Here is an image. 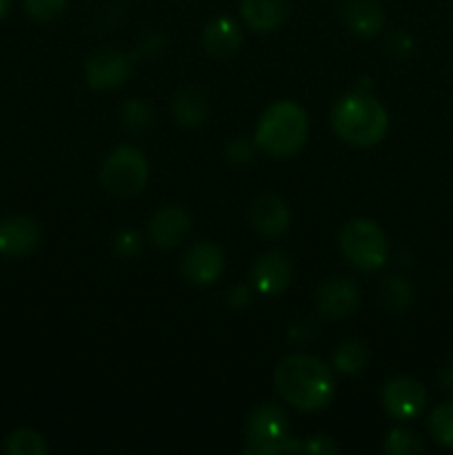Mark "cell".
<instances>
[{
  "mask_svg": "<svg viewBox=\"0 0 453 455\" xmlns=\"http://www.w3.org/2000/svg\"><path fill=\"white\" fill-rule=\"evenodd\" d=\"M9 9H12V0H0V20L7 16Z\"/></svg>",
  "mask_w": 453,
  "mask_h": 455,
  "instance_id": "4dcf8cb0",
  "label": "cell"
},
{
  "mask_svg": "<svg viewBox=\"0 0 453 455\" xmlns=\"http://www.w3.org/2000/svg\"><path fill=\"white\" fill-rule=\"evenodd\" d=\"M226 302H229L234 309H240V307L249 305V289L244 287V284H238V287H234L229 291V296H226Z\"/></svg>",
  "mask_w": 453,
  "mask_h": 455,
  "instance_id": "f1b7e54d",
  "label": "cell"
},
{
  "mask_svg": "<svg viewBox=\"0 0 453 455\" xmlns=\"http://www.w3.org/2000/svg\"><path fill=\"white\" fill-rule=\"evenodd\" d=\"M429 431L435 438V443L453 449V400L442 403L431 411Z\"/></svg>",
  "mask_w": 453,
  "mask_h": 455,
  "instance_id": "7402d4cb",
  "label": "cell"
},
{
  "mask_svg": "<svg viewBox=\"0 0 453 455\" xmlns=\"http://www.w3.org/2000/svg\"><path fill=\"white\" fill-rule=\"evenodd\" d=\"M425 449L420 435L409 429H393L385 440V451L391 455H413Z\"/></svg>",
  "mask_w": 453,
  "mask_h": 455,
  "instance_id": "603a6c76",
  "label": "cell"
},
{
  "mask_svg": "<svg viewBox=\"0 0 453 455\" xmlns=\"http://www.w3.org/2000/svg\"><path fill=\"white\" fill-rule=\"evenodd\" d=\"M40 243V229L31 218L12 216L0 220V253L20 258L34 251Z\"/></svg>",
  "mask_w": 453,
  "mask_h": 455,
  "instance_id": "7c38bea8",
  "label": "cell"
},
{
  "mask_svg": "<svg viewBox=\"0 0 453 455\" xmlns=\"http://www.w3.org/2000/svg\"><path fill=\"white\" fill-rule=\"evenodd\" d=\"M342 18L354 34L371 38L385 27V12L378 0H345Z\"/></svg>",
  "mask_w": 453,
  "mask_h": 455,
  "instance_id": "2e32d148",
  "label": "cell"
},
{
  "mask_svg": "<svg viewBox=\"0 0 453 455\" xmlns=\"http://www.w3.org/2000/svg\"><path fill=\"white\" fill-rule=\"evenodd\" d=\"M253 151H256L253 142L244 140V138H235V140L226 147V156H229L231 163H235V164L249 163V160L253 158Z\"/></svg>",
  "mask_w": 453,
  "mask_h": 455,
  "instance_id": "4316f807",
  "label": "cell"
},
{
  "mask_svg": "<svg viewBox=\"0 0 453 455\" xmlns=\"http://www.w3.org/2000/svg\"><path fill=\"white\" fill-rule=\"evenodd\" d=\"M382 404L395 420H413L426 407V389L420 380L398 376L382 389Z\"/></svg>",
  "mask_w": 453,
  "mask_h": 455,
  "instance_id": "52a82bcc",
  "label": "cell"
},
{
  "mask_svg": "<svg viewBox=\"0 0 453 455\" xmlns=\"http://www.w3.org/2000/svg\"><path fill=\"white\" fill-rule=\"evenodd\" d=\"M67 7V0H25V12L36 20H52L60 16Z\"/></svg>",
  "mask_w": 453,
  "mask_h": 455,
  "instance_id": "cb8c5ba5",
  "label": "cell"
},
{
  "mask_svg": "<svg viewBox=\"0 0 453 455\" xmlns=\"http://www.w3.org/2000/svg\"><path fill=\"white\" fill-rule=\"evenodd\" d=\"M309 136L305 109L291 100H278L266 107L256 127V145L274 158L298 154Z\"/></svg>",
  "mask_w": 453,
  "mask_h": 455,
  "instance_id": "3957f363",
  "label": "cell"
},
{
  "mask_svg": "<svg viewBox=\"0 0 453 455\" xmlns=\"http://www.w3.org/2000/svg\"><path fill=\"white\" fill-rule=\"evenodd\" d=\"M360 302L358 284L346 275H333L320 284L315 293L318 314L327 320H342L355 311Z\"/></svg>",
  "mask_w": 453,
  "mask_h": 455,
  "instance_id": "ba28073f",
  "label": "cell"
},
{
  "mask_svg": "<svg viewBox=\"0 0 453 455\" xmlns=\"http://www.w3.org/2000/svg\"><path fill=\"white\" fill-rule=\"evenodd\" d=\"M225 269V256L211 243H200L187 251L182 260V274L194 284H211Z\"/></svg>",
  "mask_w": 453,
  "mask_h": 455,
  "instance_id": "4fadbf2b",
  "label": "cell"
},
{
  "mask_svg": "<svg viewBox=\"0 0 453 455\" xmlns=\"http://www.w3.org/2000/svg\"><path fill=\"white\" fill-rule=\"evenodd\" d=\"M380 296L386 309L393 311V314H402V311H407L409 305H411L413 289L402 275H391V278L382 280Z\"/></svg>",
  "mask_w": 453,
  "mask_h": 455,
  "instance_id": "ffe728a7",
  "label": "cell"
},
{
  "mask_svg": "<svg viewBox=\"0 0 453 455\" xmlns=\"http://www.w3.org/2000/svg\"><path fill=\"white\" fill-rule=\"evenodd\" d=\"M244 431H247L249 440L244 453L269 455L302 451V444L289 435L287 413L275 404H262V407L253 409Z\"/></svg>",
  "mask_w": 453,
  "mask_h": 455,
  "instance_id": "277c9868",
  "label": "cell"
},
{
  "mask_svg": "<svg viewBox=\"0 0 453 455\" xmlns=\"http://www.w3.org/2000/svg\"><path fill=\"white\" fill-rule=\"evenodd\" d=\"M240 43H242V34H240V27L231 18H216V20L204 27L203 44L209 56L218 58V60L234 56L238 52Z\"/></svg>",
  "mask_w": 453,
  "mask_h": 455,
  "instance_id": "e0dca14e",
  "label": "cell"
},
{
  "mask_svg": "<svg viewBox=\"0 0 453 455\" xmlns=\"http://www.w3.org/2000/svg\"><path fill=\"white\" fill-rule=\"evenodd\" d=\"M114 247H115V253H118V256L133 258L136 253H140V249H142L140 234H136V231H123V234H118V238H115Z\"/></svg>",
  "mask_w": 453,
  "mask_h": 455,
  "instance_id": "484cf974",
  "label": "cell"
},
{
  "mask_svg": "<svg viewBox=\"0 0 453 455\" xmlns=\"http://www.w3.org/2000/svg\"><path fill=\"white\" fill-rule=\"evenodd\" d=\"M291 12L289 0H240V13L253 31H274Z\"/></svg>",
  "mask_w": 453,
  "mask_h": 455,
  "instance_id": "9a60e30c",
  "label": "cell"
},
{
  "mask_svg": "<svg viewBox=\"0 0 453 455\" xmlns=\"http://www.w3.org/2000/svg\"><path fill=\"white\" fill-rule=\"evenodd\" d=\"M440 385H442L444 389H453V364H447V367L442 369V373H440Z\"/></svg>",
  "mask_w": 453,
  "mask_h": 455,
  "instance_id": "f546056e",
  "label": "cell"
},
{
  "mask_svg": "<svg viewBox=\"0 0 453 455\" xmlns=\"http://www.w3.org/2000/svg\"><path fill=\"white\" fill-rule=\"evenodd\" d=\"M147 178H149V164L145 156L129 145L115 147L100 169L102 187L118 198L140 194L147 185Z\"/></svg>",
  "mask_w": 453,
  "mask_h": 455,
  "instance_id": "8992f818",
  "label": "cell"
},
{
  "mask_svg": "<svg viewBox=\"0 0 453 455\" xmlns=\"http://www.w3.org/2000/svg\"><path fill=\"white\" fill-rule=\"evenodd\" d=\"M4 453L9 455H44L47 443L40 434L31 429H18L4 443Z\"/></svg>",
  "mask_w": 453,
  "mask_h": 455,
  "instance_id": "44dd1931",
  "label": "cell"
},
{
  "mask_svg": "<svg viewBox=\"0 0 453 455\" xmlns=\"http://www.w3.org/2000/svg\"><path fill=\"white\" fill-rule=\"evenodd\" d=\"M302 451L315 453V455H329V453H338V444L333 443L331 438H327V435H314V438H309L305 444H302Z\"/></svg>",
  "mask_w": 453,
  "mask_h": 455,
  "instance_id": "83f0119b",
  "label": "cell"
},
{
  "mask_svg": "<svg viewBox=\"0 0 453 455\" xmlns=\"http://www.w3.org/2000/svg\"><path fill=\"white\" fill-rule=\"evenodd\" d=\"M274 380L278 394L300 411L324 409L336 394L331 369L314 355H287L275 367Z\"/></svg>",
  "mask_w": 453,
  "mask_h": 455,
  "instance_id": "6da1fadb",
  "label": "cell"
},
{
  "mask_svg": "<svg viewBox=\"0 0 453 455\" xmlns=\"http://www.w3.org/2000/svg\"><path fill=\"white\" fill-rule=\"evenodd\" d=\"M191 231L189 213L176 204H167L160 212L154 213L149 220V238L151 243L163 249H173L185 243Z\"/></svg>",
  "mask_w": 453,
  "mask_h": 455,
  "instance_id": "8fae6325",
  "label": "cell"
},
{
  "mask_svg": "<svg viewBox=\"0 0 453 455\" xmlns=\"http://www.w3.org/2000/svg\"><path fill=\"white\" fill-rule=\"evenodd\" d=\"M123 120L129 129H133V132H140V129H145L147 124L151 123L149 107L140 100L127 102V105L123 107Z\"/></svg>",
  "mask_w": 453,
  "mask_h": 455,
  "instance_id": "d4e9b609",
  "label": "cell"
},
{
  "mask_svg": "<svg viewBox=\"0 0 453 455\" xmlns=\"http://www.w3.org/2000/svg\"><path fill=\"white\" fill-rule=\"evenodd\" d=\"M249 218H251L253 229L266 238H275V235L284 234L291 222V213H289L287 203L278 196H260L253 200L251 209H249Z\"/></svg>",
  "mask_w": 453,
  "mask_h": 455,
  "instance_id": "5bb4252c",
  "label": "cell"
},
{
  "mask_svg": "<svg viewBox=\"0 0 453 455\" xmlns=\"http://www.w3.org/2000/svg\"><path fill=\"white\" fill-rule=\"evenodd\" d=\"M293 278V265L284 251H266L256 260L251 283L265 296H278Z\"/></svg>",
  "mask_w": 453,
  "mask_h": 455,
  "instance_id": "30bf717a",
  "label": "cell"
},
{
  "mask_svg": "<svg viewBox=\"0 0 453 455\" xmlns=\"http://www.w3.org/2000/svg\"><path fill=\"white\" fill-rule=\"evenodd\" d=\"M171 111L180 124H185V127H198L200 123H204V118L209 114L207 96L200 89H182L176 96V100H173Z\"/></svg>",
  "mask_w": 453,
  "mask_h": 455,
  "instance_id": "ac0fdd59",
  "label": "cell"
},
{
  "mask_svg": "<svg viewBox=\"0 0 453 455\" xmlns=\"http://www.w3.org/2000/svg\"><path fill=\"white\" fill-rule=\"evenodd\" d=\"M340 249L342 256L360 271L380 269L389 256L385 229L369 218H358L342 227Z\"/></svg>",
  "mask_w": 453,
  "mask_h": 455,
  "instance_id": "5b68a950",
  "label": "cell"
},
{
  "mask_svg": "<svg viewBox=\"0 0 453 455\" xmlns=\"http://www.w3.org/2000/svg\"><path fill=\"white\" fill-rule=\"evenodd\" d=\"M333 132L355 147H371L386 136V109L367 93H346L331 109Z\"/></svg>",
  "mask_w": 453,
  "mask_h": 455,
  "instance_id": "7a4b0ae2",
  "label": "cell"
},
{
  "mask_svg": "<svg viewBox=\"0 0 453 455\" xmlns=\"http://www.w3.org/2000/svg\"><path fill=\"white\" fill-rule=\"evenodd\" d=\"M369 347L360 340H346L333 354V367L342 373H360L369 364Z\"/></svg>",
  "mask_w": 453,
  "mask_h": 455,
  "instance_id": "d6986e66",
  "label": "cell"
},
{
  "mask_svg": "<svg viewBox=\"0 0 453 455\" xmlns=\"http://www.w3.org/2000/svg\"><path fill=\"white\" fill-rule=\"evenodd\" d=\"M131 74V60L114 49H100L84 65V76L93 89L120 87Z\"/></svg>",
  "mask_w": 453,
  "mask_h": 455,
  "instance_id": "9c48e42d",
  "label": "cell"
}]
</instances>
